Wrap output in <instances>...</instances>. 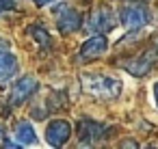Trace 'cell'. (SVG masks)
<instances>
[{
  "instance_id": "1",
  "label": "cell",
  "mask_w": 158,
  "mask_h": 149,
  "mask_svg": "<svg viewBox=\"0 0 158 149\" xmlns=\"http://www.w3.org/2000/svg\"><path fill=\"white\" fill-rule=\"evenodd\" d=\"M80 84L89 95H95L100 99H115L121 95V89H123L121 80L104 74H82Z\"/></svg>"
},
{
  "instance_id": "2",
  "label": "cell",
  "mask_w": 158,
  "mask_h": 149,
  "mask_svg": "<svg viewBox=\"0 0 158 149\" xmlns=\"http://www.w3.org/2000/svg\"><path fill=\"white\" fill-rule=\"evenodd\" d=\"M152 15H149V9L141 2H132V5H126L121 11H119V22L130 28V30H141L149 24Z\"/></svg>"
},
{
  "instance_id": "3",
  "label": "cell",
  "mask_w": 158,
  "mask_h": 149,
  "mask_svg": "<svg viewBox=\"0 0 158 149\" xmlns=\"http://www.w3.org/2000/svg\"><path fill=\"white\" fill-rule=\"evenodd\" d=\"M18 69H20L18 56L11 52L9 41L0 37V89H5V87L15 78Z\"/></svg>"
},
{
  "instance_id": "4",
  "label": "cell",
  "mask_w": 158,
  "mask_h": 149,
  "mask_svg": "<svg viewBox=\"0 0 158 149\" xmlns=\"http://www.w3.org/2000/svg\"><path fill=\"white\" fill-rule=\"evenodd\" d=\"M106 134H108V127L98 123V121H91V119H80L78 121V145L80 147H93Z\"/></svg>"
},
{
  "instance_id": "5",
  "label": "cell",
  "mask_w": 158,
  "mask_h": 149,
  "mask_svg": "<svg viewBox=\"0 0 158 149\" xmlns=\"http://www.w3.org/2000/svg\"><path fill=\"white\" fill-rule=\"evenodd\" d=\"M115 13L110 11V9H106V7H100V9H95L89 18H87V33L91 30V33H110L113 28H115Z\"/></svg>"
},
{
  "instance_id": "6",
  "label": "cell",
  "mask_w": 158,
  "mask_h": 149,
  "mask_svg": "<svg viewBox=\"0 0 158 149\" xmlns=\"http://www.w3.org/2000/svg\"><path fill=\"white\" fill-rule=\"evenodd\" d=\"M108 50V39L104 37V33H98L93 37H89L82 48H80V54H78V61L80 63H89V61H95L100 58L102 54H106Z\"/></svg>"
},
{
  "instance_id": "7",
  "label": "cell",
  "mask_w": 158,
  "mask_h": 149,
  "mask_svg": "<svg viewBox=\"0 0 158 149\" xmlns=\"http://www.w3.org/2000/svg\"><path fill=\"white\" fill-rule=\"evenodd\" d=\"M37 89H39L37 78H33V76H22V78L13 84V89H11L9 104H11V106H20V104H24L28 97H33V95L37 93Z\"/></svg>"
},
{
  "instance_id": "8",
  "label": "cell",
  "mask_w": 158,
  "mask_h": 149,
  "mask_svg": "<svg viewBox=\"0 0 158 149\" xmlns=\"http://www.w3.org/2000/svg\"><path fill=\"white\" fill-rule=\"evenodd\" d=\"M69 134H72V125L65 119H54L46 127V140L50 147H63L69 140Z\"/></svg>"
},
{
  "instance_id": "9",
  "label": "cell",
  "mask_w": 158,
  "mask_h": 149,
  "mask_svg": "<svg viewBox=\"0 0 158 149\" xmlns=\"http://www.w3.org/2000/svg\"><path fill=\"white\" fill-rule=\"evenodd\" d=\"M56 26L63 35H69V33H76L80 26H82V15L72 9V7H63L59 13H56Z\"/></svg>"
},
{
  "instance_id": "10",
  "label": "cell",
  "mask_w": 158,
  "mask_h": 149,
  "mask_svg": "<svg viewBox=\"0 0 158 149\" xmlns=\"http://www.w3.org/2000/svg\"><path fill=\"white\" fill-rule=\"evenodd\" d=\"M156 58H158V54L149 50V52H143V54H139V56H134V58H128V61L123 63V67H126L132 76H145V74L152 71Z\"/></svg>"
},
{
  "instance_id": "11",
  "label": "cell",
  "mask_w": 158,
  "mask_h": 149,
  "mask_svg": "<svg viewBox=\"0 0 158 149\" xmlns=\"http://www.w3.org/2000/svg\"><path fill=\"white\" fill-rule=\"evenodd\" d=\"M15 140L20 143V147H31L37 143V132L33 127V123L28 121H20L15 125Z\"/></svg>"
},
{
  "instance_id": "12",
  "label": "cell",
  "mask_w": 158,
  "mask_h": 149,
  "mask_svg": "<svg viewBox=\"0 0 158 149\" xmlns=\"http://www.w3.org/2000/svg\"><path fill=\"white\" fill-rule=\"evenodd\" d=\"M28 35L37 41V46H41V48H48V46H50V35H48V30H46L41 24L31 26V28H28Z\"/></svg>"
},
{
  "instance_id": "13",
  "label": "cell",
  "mask_w": 158,
  "mask_h": 149,
  "mask_svg": "<svg viewBox=\"0 0 158 149\" xmlns=\"http://www.w3.org/2000/svg\"><path fill=\"white\" fill-rule=\"evenodd\" d=\"M15 7V0H0V13L2 11H9Z\"/></svg>"
},
{
  "instance_id": "14",
  "label": "cell",
  "mask_w": 158,
  "mask_h": 149,
  "mask_svg": "<svg viewBox=\"0 0 158 149\" xmlns=\"http://www.w3.org/2000/svg\"><path fill=\"white\" fill-rule=\"evenodd\" d=\"M33 2H35L37 7H44V5H50V2H54V0H33Z\"/></svg>"
},
{
  "instance_id": "15",
  "label": "cell",
  "mask_w": 158,
  "mask_h": 149,
  "mask_svg": "<svg viewBox=\"0 0 158 149\" xmlns=\"http://www.w3.org/2000/svg\"><path fill=\"white\" fill-rule=\"evenodd\" d=\"M154 99H156V108H158V80L154 82Z\"/></svg>"
},
{
  "instance_id": "16",
  "label": "cell",
  "mask_w": 158,
  "mask_h": 149,
  "mask_svg": "<svg viewBox=\"0 0 158 149\" xmlns=\"http://www.w3.org/2000/svg\"><path fill=\"white\" fill-rule=\"evenodd\" d=\"M2 140H5V127L0 125V145H2Z\"/></svg>"
},
{
  "instance_id": "17",
  "label": "cell",
  "mask_w": 158,
  "mask_h": 149,
  "mask_svg": "<svg viewBox=\"0 0 158 149\" xmlns=\"http://www.w3.org/2000/svg\"><path fill=\"white\" fill-rule=\"evenodd\" d=\"M156 52H158V35H156Z\"/></svg>"
}]
</instances>
